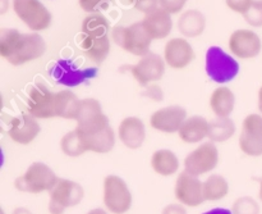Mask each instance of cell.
Returning a JSON list of instances; mask_svg holds the SVG:
<instances>
[{
  "label": "cell",
  "instance_id": "cell-13",
  "mask_svg": "<svg viewBox=\"0 0 262 214\" xmlns=\"http://www.w3.org/2000/svg\"><path fill=\"white\" fill-rule=\"evenodd\" d=\"M176 198L184 207H199L204 203V182L200 181L199 177L192 176L184 171L177 179L176 182Z\"/></svg>",
  "mask_w": 262,
  "mask_h": 214
},
{
  "label": "cell",
  "instance_id": "cell-2",
  "mask_svg": "<svg viewBox=\"0 0 262 214\" xmlns=\"http://www.w3.org/2000/svg\"><path fill=\"white\" fill-rule=\"evenodd\" d=\"M113 41L127 53L136 56H145L150 53L152 38L146 31L142 21L129 26H117L112 31Z\"/></svg>",
  "mask_w": 262,
  "mask_h": 214
},
{
  "label": "cell",
  "instance_id": "cell-43",
  "mask_svg": "<svg viewBox=\"0 0 262 214\" xmlns=\"http://www.w3.org/2000/svg\"><path fill=\"white\" fill-rule=\"evenodd\" d=\"M7 2L8 0H0V3H2V10H0V13H5L7 12Z\"/></svg>",
  "mask_w": 262,
  "mask_h": 214
},
{
  "label": "cell",
  "instance_id": "cell-42",
  "mask_svg": "<svg viewBox=\"0 0 262 214\" xmlns=\"http://www.w3.org/2000/svg\"><path fill=\"white\" fill-rule=\"evenodd\" d=\"M258 109H260V112L262 114V86H261L260 91H258Z\"/></svg>",
  "mask_w": 262,
  "mask_h": 214
},
{
  "label": "cell",
  "instance_id": "cell-21",
  "mask_svg": "<svg viewBox=\"0 0 262 214\" xmlns=\"http://www.w3.org/2000/svg\"><path fill=\"white\" fill-rule=\"evenodd\" d=\"M81 48L89 59L101 64L110 51L109 35H82Z\"/></svg>",
  "mask_w": 262,
  "mask_h": 214
},
{
  "label": "cell",
  "instance_id": "cell-32",
  "mask_svg": "<svg viewBox=\"0 0 262 214\" xmlns=\"http://www.w3.org/2000/svg\"><path fill=\"white\" fill-rule=\"evenodd\" d=\"M260 204L251 197H242L233 203V214H260Z\"/></svg>",
  "mask_w": 262,
  "mask_h": 214
},
{
  "label": "cell",
  "instance_id": "cell-25",
  "mask_svg": "<svg viewBox=\"0 0 262 214\" xmlns=\"http://www.w3.org/2000/svg\"><path fill=\"white\" fill-rule=\"evenodd\" d=\"M81 100L71 90H61L55 92V113L56 117L66 120H77Z\"/></svg>",
  "mask_w": 262,
  "mask_h": 214
},
{
  "label": "cell",
  "instance_id": "cell-4",
  "mask_svg": "<svg viewBox=\"0 0 262 214\" xmlns=\"http://www.w3.org/2000/svg\"><path fill=\"white\" fill-rule=\"evenodd\" d=\"M84 190L78 182L67 179H59L55 186L49 191V212L63 214L82 202Z\"/></svg>",
  "mask_w": 262,
  "mask_h": 214
},
{
  "label": "cell",
  "instance_id": "cell-38",
  "mask_svg": "<svg viewBox=\"0 0 262 214\" xmlns=\"http://www.w3.org/2000/svg\"><path fill=\"white\" fill-rule=\"evenodd\" d=\"M161 214H187V210L182 204H169L164 208Z\"/></svg>",
  "mask_w": 262,
  "mask_h": 214
},
{
  "label": "cell",
  "instance_id": "cell-11",
  "mask_svg": "<svg viewBox=\"0 0 262 214\" xmlns=\"http://www.w3.org/2000/svg\"><path fill=\"white\" fill-rule=\"evenodd\" d=\"M27 112L32 117L41 120L56 117L55 92L50 91L42 84L31 87L27 99Z\"/></svg>",
  "mask_w": 262,
  "mask_h": 214
},
{
  "label": "cell",
  "instance_id": "cell-19",
  "mask_svg": "<svg viewBox=\"0 0 262 214\" xmlns=\"http://www.w3.org/2000/svg\"><path fill=\"white\" fill-rule=\"evenodd\" d=\"M142 23L152 40H161V38L168 37L173 28L171 14L160 7L147 13L143 18Z\"/></svg>",
  "mask_w": 262,
  "mask_h": 214
},
{
  "label": "cell",
  "instance_id": "cell-22",
  "mask_svg": "<svg viewBox=\"0 0 262 214\" xmlns=\"http://www.w3.org/2000/svg\"><path fill=\"white\" fill-rule=\"evenodd\" d=\"M178 135L183 143H200L209 135V122L201 115H193L187 118L179 128Z\"/></svg>",
  "mask_w": 262,
  "mask_h": 214
},
{
  "label": "cell",
  "instance_id": "cell-30",
  "mask_svg": "<svg viewBox=\"0 0 262 214\" xmlns=\"http://www.w3.org/2000/svg\"><path fill=\"white\" fill-rule=\"evenodd\" d=\"M60 149L68 157H79L87 151L84 141L81 133L77 130L66 133L60 140Z\"/></svg>",
  "mask_w": 262,
  "mask_h": 214
},
{
  "label": "cell",
  "instance_id": "cell-18",
  "mask_svg": "<svg viewBox=\"0 0 262 214\" xmlns=\"http://www.w3.org/2000/svg\"><path fill=\"white\" fill-rule=\"evenodd\" d=\"M41 127L35 117L31 114H20L14 117L9 123L8 135L14 143L20 145L31 144L40 133Z\"/></svg>",
  "mask_w": 262,
  "mask_h": 214
},
{
  "label": "cell",
  "instance_id": "cell-17",
  "mask_svg": "<svg viewBox=\"0 0 262 214\" xmlns=\"http://www.w3.org/2000/svg\"><path fill=\"white\" fill-rule=\"evenodd\" d=\"M194 50L191 44L182 37H174L166 43L164 61L174 69H183L194 61Z\"/></svg>",
  "mask_w": 262,
  "mask_h": 214
},
{
  "label": "cell",
  "instance_id": "cell-20",
  "mask_svg": "<svg viewBox=\"0 0 262 214\" xmlns=\"http://www.w3.org/2000/svg\"><path fill=\"white\" fill-rule=\"evenodd\" d=\"M120 141L129 149H138L146 139V128L142 121L137 117H127L120 122L118 128Z\"/></svg>",
  "mask_w": 262,
  "mask_h": 214
},
{
  "label": "cell",
  "instance_id": "cell-10",
  "mask_svg": "<svg viewBox=\"0 0 262 214\" xmlns=\"http://www.w3.org/2000/svg\"><path fill=\"white\" fill-rule=\"evenodd\" d=\"M50 74L55 79L58 84L68 87L78 86L87 80L94 79L97 74L96 68H79L73 61L69 59H60L56 62L50 69Z\"/></svg>",
  "mask_w": 262,
  "mask_h": 214
},
{
  "label": "cell",
  "instance_id": "cell-34",
  "mask_svg": "<svg viewBox=\"0 0 262 214\" xmlns=\"http://www.w3.org/2000/svg\"><path fill=\"white\" fill-rule=\"evenodd\" d=\"M112 0H78V4L82 10L87 13H97L102 9H106Z\"/></svg>",
  "mask_w": 262,
  "mask_h": 214
},
{
  "label": "cell",
  "instance_id": "cell-5",
  "mask_svg": "<svg viewBox=\"0 0 262 214\" xmlns=\"http://www.w3.org/2000/svg\"><path fill=\"white\" fill-rule=\"evenodd\" d=\"M239 72V63L225 53L220 46H211L206 53V73L217 84H227L235 79Z\"/></svg>",
  "mask_w": 262,
  "mask_h": 214
},
{
  "label": "cell",
  "instance_id": "cell-35",
  "mask_svg": "<svg viewBox=\"0 0 262 214\" xmlns=\"http://www.w3.org/2000/svg\"><path fill=\"white\" fill-rule=\"evenodd\" d=\"M188 0H159V5L170 14H178L186 7Z\"/></svg>",
  "mask_w": 262,
  "mask_h": 214
},
{
  "label": "cell",
  "instance_id": "cell-29",
  "mask_svg": "<svg viewBox=\"0 0 262 214\" xmlns=\"http://www.w3.org/2000/svg\"><path fill=\"white\" fill-rule=\"evenodd\" d=\"M229 192V184L220 174H211L204 182V198L207 202H217L224 199Z\"/></svg>",
  "mask_w": 262,
  "mask_h": 214
},
{
  "label": "cell",
  "instance_id": "cell-1",
  "mask_svg": "<svg viewBox=\"0 0 262 214\" xmlns=\"http://www.w3.org/2000/svg\"><path fill=\"white\" fill-rule=\"evenodd\" d=\"M46 43L37 32L22 33L15 28L0 30V55L12 66H23L41 58Z\"/></svg>",
  "mask_w": 262,
  "mask_h": 214
},
{
  "label": "cell",
  "instance_id": "cell-37",
  "mask_svg": "<svg viewBox=\"0 0 262 214\" xmlns=\"http://www.w3.org/2000/svg\"><path fill=\"white\" fill-rule=\"evenodd\" d=\"M133 5L137 10L147 14V13L158 9L159 0H133Z\"/></svg>",
  "mask_w": 262,
  "mask_h": 214
},
{
  "label": "cell",
  "instance_id": "cell-36",
  "mask_svg": "<svg viewBox=\"0 0 262 214\" xmlns=\"http://www.w3.org/2000/svg\"><path fill=\"white\" fill-rule=\"evenodd\" d=\"M225 3H227L228 8L232 9L233 12L239 13V14L243 15L248 9H250L253 0H225Z\"/></svg>",
  "mask_w": 262,
  "mask_h": 214
},
{
  "label": "cell",
  "instance_id": "cell-23",
  "mask_svg": "<svg viewBox=\"0 0 262 214\" xmlns=\"http://www.w3.org/2000/svg\"><path fill=\"white\" fill-rule=\"evenodd\" d=\"M206 27V18L200 10L189 9L182 13L178 20V30L186 37H197L202 35Z\"/></svg>",
  "mask_w": 262,
  "mask_h": 214
},
{
  "label": "cell",
  "instance_id": "cell-16",
  "mask_svg": "<svg viewBox=\"0 0 262 214\" xmlns=\"http://www.w3.org/2000/svg\"><path fill=\"white\" fill-rule=\"evenodd\" d=\"M186 120L187 112L184 108L170 105L154 112L150 117V126L160 132L174 133L178 132Z\"/></svg>",
  "mask_w": 262,
  "mask_h": 214
},
{
  "label": "cell",
  "instance_id": "cell-9",
  "mask_svg": "<svg viewBox=\"0 0 262 214\" xmlns=\"http://www.w3.org/2000/svg\"><path fill=\"white\" fill-rule=\"evenodd\" d=\"M219 163V150L214 143H205L184 159V171L192 176H202L214 171Z\"/></svg>",
  "mask_w": 262,
  "mask_h": 214
},
{
  "label": "cell",
  "instance_id": "cell-28",
  "mask_svg": "<svg viewBox=\"0 0 262 214\" xmlns=\"http://www.w3.org/2000/svg\"><path fill=\"white\" fill-rule=\"evenodd\" d=\"M235 133V125L229 117L212 120L209 122V135L211 143H225Z\"/></svg>",
  "mask_w": 262,
  "mask_h": 214
},
{
  "label": "cell",
  "instance_id": "cell-24",
  "mask_svg": "<svg viewBox=\"0 0 262 214\" xmlns=\"http://www.w3.org/2000/svg\"><path fill=\"white\" fill-rule=\"evenodd\" d=\"M210 107L216 117H229L235 107V96L232 90L227 86H220L215 89L210 98Z\"/></svg>",
  "mask_w": 262,
  "mask_h": 214
},
{
  "label": "cell",
  "instance_id": "cell-14",
  "mask_svg": "<svg viewBox=\"0 0 262 214\" xmlns=\"http://www.w3.org/2000/svg\"><path fill=\"white\" fill-rule=\"evenodd\" d=\"M229 49L237 58L252 59L261 53V38L255 31L235 30L229 37Z\"/></svg>",
  "mask_w": 262,
  "mask_h": 214
},
{
  "label": "cell",
  "instance_id": "cell-40",
  "mask_svg": "<svg viewBox=\"0 0 262 214\" xmlns=\"http://www.w3.org/2000/svg\"><path fill=\"white\" fill-rule=\"evenodd\" d=\"M12 214H33V213L30 212L28 209H26V208H15Z\"/></svg>",
  "mask_w": 262,
  "mask_h": 214
},
{
  "label": "cell",
  "instance_id": "cell-27",
  "mask_svg": "<svg viewBox=\"0 0 262 214\" xmlns=\"http://www.w3.org/2000/svg\"><path fill=\"white\" fill-rule=\"evenodd\" d=\"M84 141L87 151L97 154H105L113 150L115 145V133L112 127H107L106 130L100 131L94 135H81Z\"/></svg>",
  "mask_w": 262,
  "mask_h": 214
},
{
  "label": "cell",
  "instance_id": "cell-26",
  "mask_svg": "<svg viewBox=\"0 0 262 214\" xmlns=\"http://www.w3.org/2000/svg\"><path fill=\"white\" fill-rule=\"evenodd\" d=\"M151 167L160 176H173L179 169V159L169 149H160L151 157Z\"/></svg>",
  "mask_w": 262,
  "mask_h": 214
},
{
  "label": "cell",
  "instance_id": "cell-39",
  "mask_svg": "<svg viewBox=\"0 0 262 214\" xmlns=\"http://www.w3.org/2000/svg\"><path fill=\"white\" fill-rule=\"evenodd\" d=\"M204 214H233V212L230 209H227V208H215V209L205 212Z\"/></svg>",
  "mask_w": 262,
  "mask_h": 214
},
{
  "label": "cell",
  "instance_id": "cell-33",
  "mask_svg": "<svg viewBox=\"0 0 262 214\" xmlns=\"http://www.w3.org/2000/svg\"><path fill=\"white\" fill-rule=\"evenodd\" d=\"M243 18L252 27H262V0H253L250 9L243 14Z\"/></svg>",
  "mask_w": 262,
  "mask_h": 214
},
{
  "label": "cell",
  "instance_id": "cell-12",
  "mask_svg": "<svg viewBox=\"0 0 262 214\" xmlns=\"http://www.w3.org/2000/svg\"><path fill=\"white\" fill-rule=\"evenodd\" d=\"M239 148L246 155H262V115L250 114L243 120Z\"/></svg>",
  "mask_w": 262,
  "mask_h": 214
},
{
  "label": "cell",
  "instance_id": "cell-6",
  "mask_svg": "<svg viewBox=\"0 0 262 214\" xmlns=\"http://www.w3.org/2000/svg\"><path fill=\"white\" fill-rule=\"evenodd\" d=\"M17 17L33 32L45 31L51 25V13L40 0H13Z\"/></svg>",
  "mask_w": 262,
  "mask_h": 214
},
{
  "label": "cell",
  "instance_id": "cell-31",
  "mask_svg": "<svg viewBox=\"0 0 262 214\" xmlns=\"http://www.w3.org/2000/svg\"><path fill=\"white\" fill-rule=\"evenodd\" d=\"M109 30V22L100 13H92L87 15L82 23V33L84 35H107Z\"/></svg>",
  "mask_w": 262,
  "mask_h": 214
},
{
  "label": "cell",
  "instance_id": "cell-15",
  "mask_svg": "<svg viewBox=\"0 0 262 214\" xmlns=\"http://www.w3.org/2000/svg\"><path fill=\"white\" fill-rule=\"evenodd\" d=\"M130 73L142 86L159 81L165 73V61L160 55L148 53L130 68Z\"/></svg>",
  "mask_w": 262,
  "mask_h": 214
},
{
  "label": "cell",
  "instance_id": "cell-3",
  "mask_svg": "<svg viewBox=\"0 0 262 214\" xmlns=\"http://www.w3.org/2000/svg\"><path fill=\"white\" fill-rule=\"evenodd\" d=\"M58 180L50 167L41 162H35L28 167L25 174L15 179L14 186L20 192L40 194L43 191H50Z\"/></svg>",
  "mask_w": 262,
  "mask_h": 214
},
{
  "label": "cell",
  "instance_id": "cell-8",
  "mask_svg": "<svg viewBox=\"0 0 262 214\" xmlns=\"http://www.w3.org/2000/svg\"><path fill=\"white\" fill-rule=\"evenodd\" d=\"M104 204L113 214H124L132 207V194L123 179L115 174L104 180Z\"/></svg>",
  "mask_w": 262,
  "mask_h": 214
},
{
  "label": "cell",
  "instance_id": "cell-7",
  "mask_svg": "<svg viewBox=\"0 0 262 214\" xmlns=\"http://www.w3.org/2000/svg\"><path fill=\"white\" fill-rule=\"evenodd\" d=\"M76 121V130L84 136L94 135V133L110 127L109 120L102 112L100 103L92 98L81 100V107H79V112Z\"/></svg>",
  "mask_w": 262,
  "mask_h": 214
},
{
  "label": "cell",
  "instance_id": "cell-41",
  "mask_svg": "<svg viewBox=\"0 0 262 214\" xmlns=\"http://www.w3.org/2000/svg\"><path fill=\"white\" fill-rule=\"evenodd\" d=\"M87 214H107V213L105 212L104 209H101V208H96V209L90 210V212L87 213Z\"/></svg>",
  "mask_w": 262,
  "mask_h": 214
},
{
  "label": "cell",
  "instance_id": "cell-44",
  "mask_svg": "<svg viewBox=\"0 0 262 214\" xmlns=\"http://www.w3.org/2000/svg\"><path fill=\"white\" fill-rule=\"evenodd\" d=\"M258 197H260V200L262 202V180L260 182V191H258Z\"/></svg>",
  "mask_w": 262,
  "mask_h": 214
}]
</instances>
